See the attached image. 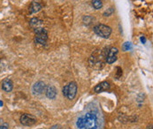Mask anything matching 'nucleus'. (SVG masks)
<instances>
[{"label": "nucleus", "mask_w": 153, "mask_h": 129, "mask_svg": "<svg viewBox=\"0 0 153 129\" xmlns=\"http://www.w3.org/2000/svg\"><path fill=\"white\" fill-rule=\"evenodd\" d=\"M132 49V45H131V43L129 42H127L123 44V50L124 51H127V50H129Z\"/></svg>", "instance_id": "nucleus-15"}, {"label": "nucleus", "mask_w": 153, "mask_h": 129, "mask_svg": "<svg viewBox=\"0 0 153 129\" xmlns=\"http://www.w3.org/2000/svg\"><path fill=\"white\" fill-rule=\"evenodd\" d=\"M92 6L96 10H98V9L102 8V6H103L102 0H92Z\"/></svg>", "instance_id": "nucleus-13"}, {"label": "nucleus", "mask_w": 153, "mask_h": 129, "mask_svg": "<svg viewBox=\"0 0 153 129\" xmlns=\"http://www.w3.org/2000/svg\"><path fill=\"white\" fill-rule=\"evenodd\" d=\"M13 88V81L6 78L3 81H2V89L6 92H11Z\"/></svg>", "instance_id": "nucleus-10"}, {"label": "nucleus", "mask_w": 153, "mask_h": 129, "mask_svg": "<svg viewBox=\"0 0 153 129\" xmlns=\"http://www.w3.org/2000/svg\"><path fill=\"white\" fill-rule=\"evenodd\" d=\"M67 89H68V86L67 85L63 88V95L65 96V97H67Z\"/></svg>", "instance_id": "nucleus-17"}, {"label": "nucleus", "mask_w": 153, "mask_h": 129, "mask_svg": "<svg viewBox=\"0 0 153 129\" xmlns=\"http://www.w3.org/2000/svg\"><path fill=\"white\" fill-rule=\"evenodd\" d=\"M0 129H8V125L7 124H4L0 125Z\"/></svg>", "instance_id": "nucleus-18"}, {"label": "nucleus", "mask_w": 153, "mask_h": 129, "mask_svg": "<svg viewBox=\"0 0 153 129\" xmlns=\"http://www.w3.org/2000/svg\"><path fill=\"white\" fill-rule=\"evenodd\" d=\"M113 13H114V8H113V7H110V8H108L107 11H105V12L104 13V16H105V17L111 16V15H112Z\"/></svg>", "instance_id": "nucleus-14"}, {"label": "nucleus", "mask_w": 153, "mask_h": 129, "mask_svg": "<svg viewBox=\"0 0 153 129\" xmlns=\"http://www.w3.org/2000/svg\"><path fill=\"white\" fill-rule=\"evenodd\" d=\"M67 86H68V89H67V97L69 100H73L76 96V94H77V89H78L77 84H76V82L72 81Z\"/></svg>", "instance_id": "nucleus-6"}, {"label": "nucleus", "mask_w": 153, "mask_h": 129, "mask_svg": "<svg viewBox=\"0 0 153 129\" xmlns=\"http://www.w3.org/2000/svg\"><path fill=\"white\" fill-rule=\"evenodd\" d=\"M119 50L117 48H110L108 50H107V54H106V57H105V61L108 63V64H112L114 63L116 60H117V54H118Z\"/></svg>", "instance_id": "nucleus-5"}, {"label": "nucleus", "mask_w": 153, "mask_h": 129, "mask_svg": "<svg viewBox=\"0 0 153 129\" xmlns=\"http://www.w3.org/2000/svg\"><path fill=\"white\" fill-rule=\"evenodd\" d=\"M30 26H31L32 27H34L35 29L36 28H38V27H41L40 26L42 25V21L40 20H38L37 18H33L31 19V20H30Z\"/></svg>", "instance_id": "nucleus-12"}, {"label": "nucleus", "mask_w": 153, "mask_h": 129, "mask_svg": "<svg viewBox=\"0 0 153 129\" xmlns=\"http://www.w3.org/2000/svg\"><path fill=\"white\" fill-rule=\"evenodd\" d=\"M76 127L77 129H99L98 117L94 112H87L77 118Z\"/></svg>", "instance_id": "nucleus-1"}, {"label": "nucleus", "mask_w": 153, "mask_h": 129, "mask_svg": "<svg viewBox=\"0 0 153 129\" xmlns=\"http://www.w3.org/2000/svg\"><path fill=\"white\" fill-rule=\"evenodd\" d=\"M29 9H30V13H37L42 9V5L37 1H33Z\"/></svg>", "instance_id": "nucleus-11"}, {"label": "nucleus", "mask_w": 153, "mask_h": 129, "mask_svg": "<svg viewBox=\"0 0 153 129\" xmlns=\"http://www.w3.org/2000/svg\"><path fill=\"white\" fill-rule=\"evenodd\" d=\"M45 87L46 86L44 81H37L36 83L34 84L32 88V92L34 95H41L44 91Z\"/></svg>", "instance_id": "nucleus-7"}, {"label": "nucleus", "mask_w": 153, "mask_h": 129, "mask_svg": "<svg viewBox=\"0 0 153 129\" xmlns=\"http://www.w3.org/2000/svg\"><path fill=\"white\" fill-rule=\"evenodd\" d=\"M45 95L49 99H55L57 96V90L55 88V87L51 86V85H48L45 87Z\"/></svg>", "instance_id": "nucleus-8"}, {"label": "nucleus", "mask_w": 153, "mask_h": 129, "mask_svg": "<svg viewBox=\"0 0 153 129\" xmlns=\"http://www.w3.org/2000/svg\"><path fill=\"white\" fill-rule=\"evenodd\" d=\"M94 32L103 38H109L112 34V28L104 24H98L94 27Z\"/></svg>", "instance_id": "nucleus-2"}, {"label": "nucleus", "mask_w": 153, "mask_h": 129, "mask_svg": "<svg viewBox=\"0 0 153 129\" xmlns=\"http://www.w3.org/2000/svg\"><path fill=\"white\" fill-rule=\"evenodd\" d=\"M35 33H36L35 42L36 43L44 45L46 43L47 40H48L47 31L45 29H44L43 27H38V28H36L35 29Z\"/></svg>", "instance_id": "nucleus-3"}, {"label": "nucleus", "mask_w": 153, "mask_h": 129, "mask_svg": "<svg viewBox=\"0 0 153 129\" xmlns=\"http://www.w3.org/2000/svg\"><path fill=\"white\" fill-rule=\"evenodd\" d=\"M140 40H141V42H142V43H145V42H146V40H145V38H144L143 36H142Z\"/></svg>", "instance_id": "nucleus-19"}, {"label": "nucleus", "mask_w": 153, "mask_h": 129, "mask_svg": "<svg viewBox=\"0 0 153 129\" xmlns=\"http://www.w3.org/2000/svg\"><path fill=\"white\" fill-rule=\"evenodd\" d=\"M110 83L107 82V81H102L100 82L99 84H98L95 88H94V91L95 93H101V92H104V91H106L110 88Z\"/></svg>", "instance_id": "nucleus-9"}, {"label": "nucleus", "mask_w": 153, "mask_h": 129, "mask_svg": "<svg viewBox=\"0 0 153 129\" xmlns=\"http://www.w3.org/2000/svg\"><path fill=\"white\" fill-rule=\"evenodd\" d=\"M20 124L23 125L31 126V125H35V124L36 123L37 119H36V118L34 115L25 113V114H23V115L20 117Z\"/></svg>", "instance_id": "nucleus-4"}, {"label": "nucleus", "mask_w": 153, "mask_h": 129, "mask_svg": "<svg viewBox=\"0 0 153 129\" xmlns=\"http://www.w3.org/2000/svg\"><path fill=\"white\" fill-rule=\"evenodd\" d=\"M39 129H42V128H39Z\"/></svg>", "instance_id": "nucleus-21"}, {"label": "nucleus", "mask_w": 153, "mask_h": 129, "mask_svg": "<svg viewBox=\"0 0 153 129\" xmlns=\"http://www.w3.org/2000/svg\"><path fill=\"white\" fill-rule=\"evenodd\" d=\"M92 18H91L90 16H85L84 18H83V22H84V24H86V25H89L90 23H91V21H92Z\"/></svg>", "instance_id": "nucleus-16"}, {"label": "nucleus", "mask_w": 153, "mask_h": 129, "mask_svg": "<svg viewBox=\"0 0 153 129\" xmlns=\"http://www.w3.org/2000/svg\"><path fill=\"white\" fill-rule=\"evenodd\" d=\"M2 105H3V102L0 101V106H2Z\"/></svg>", "instance_id": "nucleus-20"}]
</instances>
